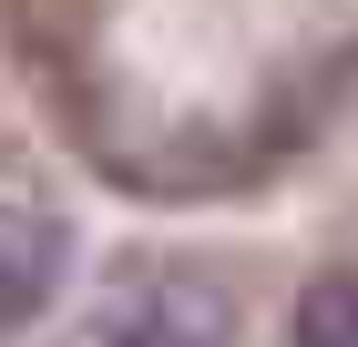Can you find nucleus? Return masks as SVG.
I'll return each instance as SVG.
<instances>
[{
    "instance_id": "4",
    "label": "nucleus",
    "mask_w": 358,
    "mask_h": 347,
    "mask_svg": "<svg viewBox=\"0 0 358 347\" xmlns=\"http://www.w3.org/2000/svg\"><path fill=\"white\" fill-rule=\"evenodd\" d=\"M62 347H134V317H103V327H83V337H62Z\"/></svg>"
},
{
    "instance_id": "1",
    "label": "nucleus",
    "mask_w": 358,
    "mask_h": 347,
    "mask_svg": "<svg viewBox=\"0 0 358 347\" xmlns=\"http://www.w3.org/2000/svg\"><path fill=\"white\" fill-rule=\"evenodd\" d=\"M52 286H62V225L31 205H0V337L41 317Z\"/></svg>"
},
{
    "instance_id": "3",
    "label": "nucleus",
    "mask_w": 358,
    "mask_h": 347,
    "mask_svg": "<svg viewBox=\"0 0 358 347\" xmlns=\"http://www.w3.org/2000/svg\"><path fill=\"white\" fill-rule=\"evenodd\" d=\"M287 347H358V276H317L287 307Z\"/></svg>"
},
{
    "instance_id": "2",
    "label": "nucleus",
    "mask_w": 358,
    "mask_h": 347,
    "mask_svg": "<svg viewBox=\"0 0 358 347\" xmlns=\"http://www.w3.org/2000/svg\"><path fill=\"white\" fill-rule=\"evenodd\" d=\"M134 347H236V296L215 276H164L134 307Z\"/></svg>"
}]
</instances>
